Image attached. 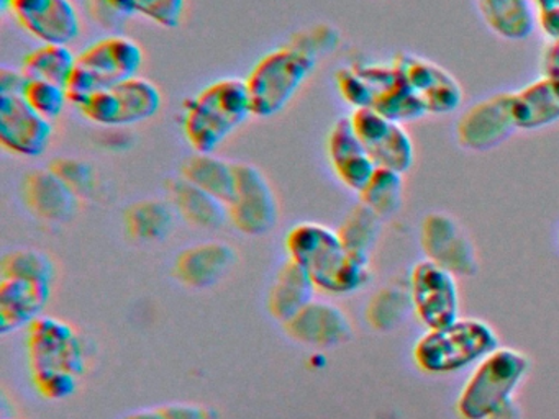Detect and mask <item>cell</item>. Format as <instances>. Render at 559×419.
I'll return each instance as SVG.
<instances>
[{
	"mask_svg": "<svg viewBox=\"0 0 559 419\" xmlns=\"http://www.w3.org/2000/svg\"><path fill=\"white\" fill-rule=\"evenodd\" d=\"M289 259L307 268L313 284L329 294L358 290L369 275V259L346 251L338 232L320 223L304 222L286 235Z\"/></svg>",
	"mask_w": 559,
	"mask_h": 419,
	"instance_id": "6da1fadb",
	"label": "cell"
},
{
	"mask_svg": "<svg viewBox=\"0 0 559 419\" xmlns=\"http://www.w3.org/2000/svg\"><path fill=\"white\" fill-rule=\"evenodd\" d=\"M253 117L245 81L218 79L186 104L182 133L195 153L211 154Z\"/></svg>",
	"mask_w": 559,
	"mask_h": 419,
	"instance_id": "7a4b0ae2",
	"label": "cell"
},
{
	"mask_svg": "<svg viewBox=\"0 0 559 419\" xmlns=\"http://www.w3.org/2000/svg\"><path fill=\"white\" fill-rule=\"evenodd\" d=\"M319 59L296 46H280L264 55L245 79L253 117L281 113L316 71Z\"/></svg>",
	"mask_w": 559,
	"mask_h": 419,
	"instance_id": "3957f363",
	"label": "cell"
},
{
	"mask_svg": "<svg viewBox=\"0 0 559 419\" xmlns=\"http://www.w3.org/2000/svg\"><path fill=\"white\" fill-rule=\"evenodd\" d=\"M499 340L487 324L476 320L454 321L450 326L425 334L414 357L427 372H453L497 350Z\"/></svg>",
	"mask_w": 559,
	"mask_h": 419,
	"instance_id": "277c9868",
	"label": "cell"
},
{
	"mask_svg": "<svg viewBox=\"0 0 559 419\" xmlns=\"http://www.w3.org/2000/svg\"><path fill=\"white\" fill-rule=\"evenodd\" d=\"M528 369V360L512 349H497L471 376L457 402L466 419H487L509 405L513 388Z\"/></svg>",
	"mask_w": 559,
	"mask_h": 419,
	"instance_id": "5b68a950",
	"label": "cell"
},
{
	"mask_svg": "<svg viewBox=\"0 0 559 419\" xmlns=\"http://www.w3.org/2000/svg\"><path fill=\"white\" fill-rule=\"evenodd\" d=\"M227 206L228 222L247 236L266 235L280 218L270 180L250 163H235V192Z\"/></svg>",
	"mask_w": 559,
	"mask_h": 419,
	"instance_id": "8992f818",
	"label": "cell"
},
{
	"mask_svg": "<svg viewBox=\"0 0 559 419\" xmlns=\"http://www.w3.org/2000/svg\"><path fill=\"white\" fill-rule=\"evenodd\" d=\"M349 120L376 166L401 173L411 169L414 143L404 124L371 107L356 108Z\"/></svg>",
	"mask_w": 559,
	"mask_h": 419,
	"instance_id": "52a82bcc",
	"label": "cell"
},
{
	"mask_svg": "<svg viewBox=\"0 0 559 419\" xmlns=\"http://www.w3.org/2000/svg\"><path fill=\"white\" fill-rule=\"evenodd\" d=\"M22 29L40 43L70 45L81 32L73 0H0Z\"/></svg>",
	"mask_w": 559,
	"mask_h": 419,
	"instance_id": "ba28073f",
	"label": "cell"
},
{
	"mask_svg": "<svg viewBox=\"0 0 559 419\" xmlns=\"http://www.w3.org/2000/svg\"><path fill=\"white\" fill-rule=\"evenodd\" d=\"M519 130L513 117V94L500 92L471 105L456 123V140L467 151H489Z\"/></svg>",
	"mask_w": 559,
	"mask_h": 419,
	"instance_id": "9c48e42d",
	"label": "cell"
},
{
	"mask_svg": "<svg viewBox=\"0 0 559 419\" xmlns=\"http://www.w3.org/2000/svg\"><path fill=\"white\" fill-rule=\"evenodd\" d=\"M142 46L123 35H109L93 43L78 55L76 65L83 69L99 88H112L139 75L143 65Z\"/></svg>",
	"mask_w": 559,
	"mask_h": 419,
	"instance_id": "30bf717a",
	"label": "cell"
},
{
	"mask_svg": "<svg viewBox=\"0 0 559 419\" xmlns=\"http://www.w3.org/2000/svg\"><path fill=\"white\" fill-rule=\"evenodd\" d=\"M53 124L34 110L22 95H0V143L9 153L37 157L47 151Z\"/></svg>",
	"mask_w": 559,
	"mask_h": 419,
	"instance_id": "8fae6325",
	"label": "cell"
},
{
	"mask_svg": "<svg viewBox=\"0 0 559 419\" xmlns=\"http://www.w3.org/2000/svg\"><path fill=\"white\" fill-rule=\"evenodd\" d=\"M412 300L430 330L457 321V291L451 272L433 261L420 262L412 272Z\"/></svg>",
	"mask_w": 559,
	"mask_h": 419,
	"instance_id": "7c38bea8",
	"label": "cell"
},
{
	"mask_svg": "<svg viewBox=\"0 0 559 419\" xmlns=\"http://www.w3.org/2000/svg\"><path fill=\"white\" fill-rule=\"evenodd\" d=\"M392 64L424 104L427 113H451L463 101L461 85L441 65L407 52L395 56Z\"/></svg>",
	"mask_w": 559,
	"mask_h": 419,
	"instance_id": "4fadbf2b",
	"label": "cell"
},
{
	"mask_svg": "<svg viewBox=\"0 0 559 419\" xmlns=\"http://www.w3.org/2000/svg\"><path fill=\"white\" fill-rule=\"evenodd\" d=\"M32 366L34 370L57 369L74 373L83 372V350L80 339L70 324L55 318L40 316L31 324Z\"/></svg>",
	"mask_w": 559,
	"mask_h": 419,
	"instance_id": "5bb4252c",
	"label": "cell"
},
{
	"mask_svg": "<svg viewBox=\"0 0 559 419\" xmlns=\"http://www.w3.org/2000/svg\"><path fill=\"white\" fill-rule=\"evenodd\" d=\"M421 244L430 261L447 271L461 275L476 272L473 244L451 216L443 213L428 215L421 226Z\"/></svg>",
	"mask_w": 559,
	"mask_h": 419,
	"instance_id": "9a60e30c",
	"label": "cell"
},
{
	"mask_svg": "<svg viewBox=\"0 0 559 419\" xmlns=\"http://www.w3.org/2000/svg\"><path fill=\"white\" fill-rule=\"evenodd\" d=\"M326 154L336 177L358 193L368 185L378 169L356 134L349 117L340 118L333 124L326 140Z\"/></svg>",
	"mask_w": 559,
	"mask_h": 419,
	"instance_id": "2e32d148",
	"label": "cell"
},
{
	"mask_svg": "<svg viewBox=\"0 0 559 419\" xmlns=\"http://www.w3.org/2000/svg\"><path fill=\"white\" fill-rule=\"evenodd\" d=\"M22 199L38 219L67 223L76 213L80 196L50 167H38L22 180Z\"/></svg>",
	"mask_w": 559,
	"mask_h": 419,
	"instance_id": "e0dca14e",
	"label": "cell"
},
{
	"mask_svg": "<svg viewBox=\"0 0 559 419\" xmlns=\"http://www.w3.org/2000/svg\"><path fill=\"white\" fill-rule=\"evenodd\" d=\"M297 343L310 347H333L352 337V323L342 308L326 301H310L293 320L284 324Z\"/></svg>",
	"mask_w": 559,
	"mask_h": 419,
	"instance_id": "ac0fdd59",
	"label": "cell"
},
{
	"mask_svg": "<svg viewBox=\"0 0 559 419\" xmlns=\"http://www.w3.org/2000/svg\"><path fill=\"white\" fill-rule=\"evenodd\" d=\"M237 262L234 246L204 241L189 246L176 258L175 274L191 288H209L221 282Z\"/></svg>",
	"mask_w": 559,
	"mask_h": 419,
	"instance_id": "d6986e66",
	"label": "cell"
},
{
	"mask_svg": "<svg viewBox=\"0 0 559 419\" xmlns=\"http://www.w3.org/2000/svg\"><path fill=\"white\" fill-rule=\"evenodd\" d=\"M50 295L51 282L0 278V333H14L38 320Z\"/></svg>",
	"mask_w": 559,
	"mask_h": 419,
	"instance_id": "ffe728a7",
	"label": "cell"
},
{
	"mask_svg": "<svg viewBox=\"0 0 559 419\" xmlns=\"http://www.w3.org/2000/svg\"><path fill=\"white\" fill-rule=\"evenodd\" d=\"M169 203L188 225L215 231L228 222L227 203L199 189L185 177H176L166 185Z\"/></svg>",
	"mask_w": 559,
	"mask_h": 419,
	"instance_id": "44dd1931",
	"label": "cell"
},
{
	"mask_svg": "<svg viewBox=\"0 0 559 419\" xmlns=\"http://www.w3.org/2000/svg\"><path fill=\"white\" fill-rule=\"evenodd\" d=\"M316 288L307 268L293 259H287L277 272L267 295L271 316L286 324L310 301H313Z\"/></svg>",
	"mask_w": 559,
	"mask_h": 419,
	"instance_id": "7402d4cb",
	"label": "cell"
},
{
	"mask_svg": "<svg viewBox=\"0 0 559 419\" xmlns=\"http://www.w3.org/2000/svg\"><path fill=\"white\" fill-rule=\"evenodd\" d=\"M513 117L519 130H538L559 121V79L543 75L515 92Z\"/></svg>",
	"mask_w": 559,
	"mask_h": 419,
	"instance_id": "603a6c76",
	"label": "cell"
},
{
	"mask_svg": "<svg viewBox=\"0 0 559 419\" xmlns=\"http://www.w3.org/2000/svg\"><path fill=\"white\" fill-rule=\"evenodd\" d=\"M123 222L133 241L145 242V244L162 242L175 229V208L165 200H139L127 206Z\"/></svg>",
	"mask_w": 559,
	"mask_h": 419,
	"instance_id": "cb8c5ba5",
	"label": "cell"
},
{
	"mask_svg": "<svg viewBox=\"0 0 559 419\" xmlns=\"http://www.w3.org/2000/svg\"><path fill=\"white\" fill-rule=\"evenodd\" d=\"M484 22L503 39H525L535 29L530 0H476Z\"/></svg>",
	"mask_w": 559,
	"mask_h": 419,
	"instance_id": "d4e9b609",
	"label": "cell"
},
{
	"mask_svg": "<svg viewBox=\"0 0 559 419\" xmlns=\"http://www.w3.org/2000/svg\"><path fill=\"white\" fill-rule=\"evenodd\" d=\"M181 177L199 189L217 196L222 202H230L235 192V163L222 159L214 153H195L181 167Z\"/></svg>",
	"mask_w": 559,
	"mask_h": 419,
	"instance_id": "484cf974",
	"label": "cell"
},
{
	"mask_svg": "<svg viewBox=\"0 0 559 419\" xmlns=\"http://www.w3.org/2000/svg\"><path fill=\"white\" fill-rule=\"evenodd\" d=\"M112 88L116 92L117 100H119L117 127L142 123V121L155 117L162 108V92L148 79L135 75Z\"/></svg>",
	"mask_w": 559,
	"mask_h": 419,
	"instance_id": "4316f807",
	"label": "cell"
},
{
	"mask_svg": "<svg viewBox=\"0 0 559 419\" xmlns=\"http://www.w3.org/2000/svg\"><path fill=\"white\" fill-rule=\"evenodd\" d=\"M78 56L71 51L68 45H50L41 43L38 48L32 49L24 61L21 71L27 79L53 82L58 85H67L71 72L76 65Z\"/></svg>",
	"mask_w": 559,
	"mask_h": 419,
	"instance_id": "83f0119b",
	"label": "cell"
},
{
	"mask_svg": "<svg viewBox=\"0 0 559 419\" xmlns=\"http://www.w3.org/2000/svg\"><path fill=\"white\" fill-rule=\"evenodd\" d=\"M336 232L346 251L369 259V251L381 232V216L376 215L365 203H359L348 213Z\"/></svg>",
	"mask_w": 559,
	"mask_h": 419,
	"instance_id": "f1b7e54d",
	"label": "cell"
},
{
	"mask_svg": "<svg viewBox=\"0 0 559 419\" xmlns=\"http://www.w3.org/2000/svg\"><path fill=\"white\" fill-rule=\"evenodd\" d=\"M402 193H404L402 173L378 167L359 195H361V203L371 208L376 215L388 218L401 208Z\"/></svg>",
	"mask_w": 559,
	"mask_h": 419,
	"instance_id": "f546056e",
	"label": "cell"
},
{
	"mask_svg": "<svg viewBox=\"0 0 559 419\" xmlns=\"http://www.w3.org/2000/svg\"><path fill=\"white\" fill-rule=\"evenodd\" d=\"M371 108L399 123L418 120L427 115L424 104L418 100L417 95L412 92L399 71L394 81L378 95Z\"/></svg>",
	"mask_w": 559,
	"mask_h": 419,
	"instance_id": "4dcf8cb0",
	"label": "cell"
},
{
	"mask_svg": "<svg viewBox=\"0 0 559 419\" xmlns=\"http://www.w3.org/2000/svg\"><path fill=\"white\" fill-rule=\"evenodd\" d=\"M55 267L45 252L34 248L14 249L5 252L0 262L2 278H21V280L51 282Z\"/></svg>",
	"mask_w": 559,
	"mask_h": 419,
	"instance_id": "1f68e13d",
	"label": "cell"
},
{
	"mask_svg": "<svg viewBox=\"0 0 559 419\" xmlns=\"http://www.w3.org/2000/svg\"><path fill=\"white\" fill-rule=\"evenodd\" d=\"M22 97L37 113L50 121L60 117L67 108V104H70L67 88L63 85L37 81V79H28Z\"/></svg>",
	"mask_w": 559,
	"mask_h": 419,
	"instance_id": "d6a6232c",
	"label": "cell"
},
{
	"mask_svg": "<svg viewBox=\"0 0 559 419\" xmlns=\"http://www.w3.org/2000/svg\"><path fill=\"white\" fill-rule=\"evenodd\" d=\"M290 45L304 49L316 59L332 55L340 45V33L335 26L319 23L310 28L299 29L289 39Z\"/></svg>",
	"mask_w": 559,
	"mask_h": 419,
	"instance_id": "836d02e7",
	"label": "cell"
},
{
	"mask_svg": "<svg viewBox=\"0 0 559 419\" xmlns=\"http://www.w3.org/2000/svg\"><path fill=\"white\" fill-rule=\"evenodd\" d=\"M48 167L60 176L78 196L91 195L96 187V172L86 160L78 157H57Z\"/></svg>",
	"mask_w": 559,
	"mask_h": 419,
	"instance_id": "e575fe53",
	"label": "cell"
},
{
	"mask_svg": "<svg viewBox=\"0 0 559 419\" xmlns=\"http://www.w3.org/2000/svg\"><path fill=\"white\" fill-rule=\"evenodd\" d=\"M84 3L90 19L100 28L110 32L126 25L133 15H136L132 0H86Z\"/></svg>",
	"mask_w": 559,
	"mask_h": 419,
	"instance_id": "d590c367",
	"label": "cell"
},
{
	"mask_svg": "<svg viewBox=\"0 0 559 419\" xmlns=\"http://www.w3.org/2000/svg\"><path fill=\"white\" fill-rule=\"evenodd\" d=\"M336 87L346 104L356 108L372 107L374 95L358 65H348L336 72Z\"/></svg>",
	"mask_w": 559,
	"mask_h": 419,
	"instance_id": "8d00e7d4",
	"label": "cell"
},
{
	"mask_svg": "<svg viewBox=\"0 0 559 419\" xmlns=\"http://www.w3.org/2000/svg\"><path fill=\"white\" fill-rule=\"evenodd\" d=\"M84 118L100 127H117L119 100L114 88H100L78 107Z\"/></svg>",
	"mask_w": 559,
	"mask_h": 419,
	"instance_id": "74e56055",
	"label": "cell"
},
{
	"mask_svg": "<svg viewBox=\"0 0 559 419\" xmlns=\"http://www.w3.org/2000/svg\"><path fill=\"white\" fill-rule=\"evenodd\" d=\"M139 15L163 28H176L185 16L186 0H132Z\"/></svg>",
	"mask_w": 559,
	"mask_h": 419,
	"instance_id": "f35d334b",
	"label": "cell"
},
{
	"mask_svg": "<svg viewBox=\"0 0 559 419\" xmlns=\"http://www.w3.org/2000/svg\"><path fill=\"white\" fill-rule=\"evenodd\" d=\"M34 382L38 392L51 399L67 398L76 390V375L67 370H34Z\"/></svg>",
	"mask_w": 559,
	"mask_h": 419,
	"instance_id": "ab89813d",
	"label": "cell"
},
{
	"mask_svg": "<svg viewBox=\"0 0 559 419\" xmlns=\"http://www.w3.org/2000/svg\"><path fill=\"white\" fill-rule=\"evenodd\" d=\"M162 409L166 419H211L209 409L192 403H173L163 406Z\"/></svg>",
	"mask_w": 559,
	"mask_h": 419,
	"instance_id": "60d3db41",
	"label": "cell"
},
{
	"mask_svg": "<svg viewBox=\"0 0 559 419\" xmlns=\"http://www.w3.org/2000/svg\"><path fill=\"white\" fill-rule=\"evenodd\" d=\"M27 81V75L22 71L11 68L0 69V95H22Z\"/></svg>",
	"mask_w": 559,
	"mask_h": 419,
	"instance_id": "b9f144b4",
	"label": "cell"
},
{
	"mask_svg": "<svg viewBox=\"0 0 559 419\" xmlns=\"http://www.w3.org/2000/svg\"><path fill=\"white\" fill-rule=\"evenodd\" d=\"M538 23L543 33L548 36L551 41L559 39V7L552 9L538 10Z\"/></svg>",
	"mask_w": 559,
	"mask_h": 419,
	"instance_id": "7bdbcfd3",
	"label": "cell"
},
{
	"mask_svg": "<svg viewBox=\"0 0 559 419\" xmlns=\"http://www.w3.org/2000/svg\"><path fill=\"white\" fill-rule=\"evenodd\" d=\"M542 72L545 77L559 79V39L543 51Z\"/></svg>",
	"mask_w": 559,
	"mask_h": 419,
	"instance_id": "ee69618b",
	"label": "cell"
},
{
	"mask_svg": "<svg viewBox=\"0 0 559 419\" xmlns=\"http://www.w3.org/2000/svg\"><path fill=\"white\" fill-rule=\"evenodd\" d=\"M122 419H166L162 408L139 409Z\"/></svg>",
	"mask_w": 559,
	"mask_h": 419,
	"instance_id": "f6af8a7d",
	"label": "cell"
},
{
	"mask_svg": "<svg viewBox=\"0 0 559 419\" xmlns=\"http://www.w3.org/2000/svg\"><path fill=\"white\" fill-rule=\"evenodd\" d=\"M538 10L552 9V7H559V0H533Z\"/></svg>",
	"mask_w": 559,
	"mask_h": 419,
	"instance_id": "bcb514c9",
	"label": "cell"
}]
</instances>
